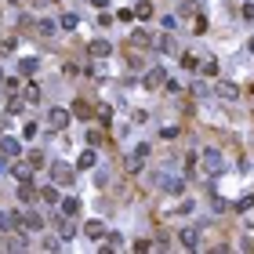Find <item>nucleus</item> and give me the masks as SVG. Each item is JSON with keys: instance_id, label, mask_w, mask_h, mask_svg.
Returning a JSON list of instances; mask_svg holds the SVG:
<instances>
[{"instance_id": "f257e3e1", "label": "nucleus", "mask_w": 254, "mask_h": 254, "mask_svg": "<svg viewBox=\"0 0 254 254\" xmlns=\"http://www.w3.org/2000/svg\"><path fill=\"white\" fill-rule=\"evenodd\" d=\"M51 182L55 185H73V182H77V167H73V164H55L51 167Z\"/></svg>"}, {"instance_id": "f03ea898", "label": "nucleus", "mask_w": 254, "mask_h": 254, "mask_svg": "<svg viewBox=\"0 0 254 254\" xmlns=\"http://www.w3.org/2000/svg\"><path fill=\"white\" fill-rule=\"evenodd\" d=\"M65 127H69V109L51 106L48 109V131H65Z\"/></svg>"}, {"instance_id": "7ed1b4c3", "label": "nucleus", "mask_w": 254, "mask_h": 254, "mask_svg": "<svg viewBox=\"0 0 254 254\" xmlns=\"http://www.w3.org/2000/svg\"><path fill=\"white\" fill-rule=\"evenodd\" d=\"M203 167H207V174H222V167H225L222 149H207L203 153Z\"/></svg>"}, {"instance_id": "20e7f679", "label": "nucleus", "mask_w": 254, "mask_h": 254, "mask_svg": "<svg viewBox=\"0 0 254 254\" xmlns=\"http://www.w3.org/2000/svg\"><path fill=\"white\" fill-rule=\"evenodd\" d=\"M160 189H164V193H171V196H178V193H185V178H178V174L160 178Z\"/></svg>"}, {"instance_id": "39448f33", "label": "nucleus", "mask_w": 254, "mask_h": 254, "mask_svg": "<svg viewBox=\"0 0 254 254\" xmlns=\"http://www.w3.org/2000/svg\"><path fill=\"white\" fill-rule=\"evenodd\" d=\"M87 51L102 62V58H109V55H113V44H109V40H91V44H87Z\"/></svg>"}, {"instance_id": "423d86ee", "label": "nucleus", "mask_w": 254, "mask_h": 254, "mask_svg": "<svg viewBox=\"0 0 254 254\" xmlns=\"http://www.w3.org/2000/svg\"><path fill=\"white\" fill-rule=\"evenodd\" d=\"M0 229H4V232L22 229V214H18V211H11V214H0Z\"/></svg>"}, {"instance_id": "0eeeda50", "label": "nucleus", "mask_w": 254, "mask_h": 254, "mask_svg": "<svg viewBox=\"0 0 254 254\" xmlns=\"http://www.w3.org/2000/svg\"><path fill=\"white\" fill-rule=\"evenodd\" d=\"M95 164H98V153H95V149H84V153L77 156V171H91Z\"/></svg>"}, {"instance_id": "6e6552de", "label": "nucleus", "mask_w": 254, "mask_h": 254, "mask_svg": "<svg viewBox=\"0 0 254 254\" xmlns=\"http://www.w3.org/2000/svg\"><path fill=\"white\" fill-rule=\"evenodd\" d=\"M218 98H225V102H240V87H236V84H229V80H222V84H218Z\"/></svg>"}, {"instance_id": "1a4fd4ad", "label": "nucleus", "mask_w": 254, "mask_h": 254, "mask_svg": "<svg viewBox=\"0 0 254 254\" xmlns=\"http://www.w3.org/2000/svg\"><path fill=\"white\" fill-rule=\"evenodd\" d=\"M164 80H167L164 65H156V69H149V73H145V80H142V84H145V87H160V84H164Z\"/></svg>"}, {"instance_id": "9d476101", "label": "nucleus", "mask_w": 254, "mask_h": 254, "mask_svg": "<svg viewBox=\"0 0 254 254\" xmlns=\"http://www.w3.org/2000/svg\"><path fill=\"white\" fill-rule=\"evenodd\" d=\"M0 153L4 156H18L22 153V142H18V138H0Z\"/></svg>"}, {"instance_id": "9b49d317", "label": "nucleus", "mask_w": 254, "mask_h": 254, "mask_svg": "<svg viewBox=\"0 0 254 254\" xmlns=\"http://www.w3.org/2000/svg\"><path fill=\"white\" fill-rule=\"evenodd\" d=\"M84 232H87L91 240H102V236H106V222H98V218H91L87 225H84Z\"/></svg>"}, {"instance_id": "f8f14e48", "label": "nucleus", "mask_w": 254, "mask_h": 254, "mask_svg": "<svg viewBox=\"0 0 254 254\" xmlns=\"http://www.w3.org/2000/svg\"><path fill=\"white\" fill-rule=\"evenodd\" d=\"M58 203H62V214H65V218H73V214L80 211V196H65V200H58Z\"/></svg>"}, {"instance_id": "ddd939ff", "label": "nucleus", "mask_w": 254, "mask_h": 254, "mask_svg": "<svg viewBox=\"0 0 254 254\" xmlns=\"http://www.w3.org/2000/svg\"><path fill=\"white\" fill-rule=\"evenodd\" d=\"M135 18L138 22H149V18H153V4H149V0H138L135 4Z\"/></svg>"}, {"instance_id": "4468645a", "label": "nucleus", "mask_w": 254, "mask_h": 254, "mask_svg": "<svg viewBox=\"0 0 254 254\" xmlns=\"http://www.w3.org/2000/svg\"><path fill=\"white\" fill-rule=\"evenodd\" d=\"M69 116H77V120H87V116H91V106H87V102H73Z\"/></svg>"}, {"instance_id": "2eb2a0df", "label": "nucleus", "mask_w": 254, "mask_h": 254, "mask_svg": "<svg viewBox=\"0 0 254 254\" xmlns=\"http://www.w3.org/2000/svg\"><path fill=\"white\" fill-rule=\"evenodd\" d=\"M22 229H44V218L40 214H22Z\"/></svg>"}, {"instance_id": "dca6fc26", "label": "nucleus", "mask_w": 254, "mask_h": 254, "mask_svg": "<svg viewBox=\"0 0 254 254\" xmlns=\"http://www.w3.org/2000/svg\"><path fill=\"white\" fill-rule=\"evenodd\" d=\"M55 29H58V26H55L51 18H40V22H36V33H40V36H51Z\"/></svg>"}, {"instance_id": "f3484780", "label": "nucleus", "mask_w": 254, "mask_h": 254, "mask_svg": "<svg viewBox=\"0 0 254 254\" xmlns=\"http://www.w3.org/2000/svg\"><path fill=\"white\" fill-rule=\"evenodd\" d=\"M11 174L18 178V182H29V178H33V174H29V164H15V167H11Z\"/></svg>"}, {"instance_id": "a211bd4d", "label": "nucleus", "mask_w": 254, "mask_h": 254, "mask_svg": "<svg viewBox=\"0 0 254 254\" xmlns=\"http://www.w3.org/2000/svg\"><path fill=\"white\" fill-rule=\"evenodd\" d=\"M182 243H185V247H200V232H196V229H185V232H182Z\"/></svg>"}, {"instance_id": "6ab92c4d", "label": "nucleus", "mask_w": 254, "mask_h": 254, "mask_svg": "<svg viewBox=\"0 0 254 254\" xmlns=\"http://www.w3.org/2000/svg\"><path fill=\"white\" fill-rule=\"evenodd\" d=\"M18 69H22L26 77H33V73L40 69V62H36V58H22V62H18Z\"/></svg>"}, {"instance_id": "aec40b11", "label": "nucleus", "mask_w": 254, "mask_h": 254, "mask_svg": "<svg viewBox=\"0 0 254 254\" xmlns=\"http://www.w3.org/2000/svg\"><path fill=\"white\" fill-rule=\"evenodd\" d=\"M40 196H44V203H58V189H55V182H51V185H44Z\"/></svg>"}, {"instance_id": "412c9836", "label": "nucleus", "mask_w": 254, "mask_h": 254, "mask_svg": "<svg viewBox=\"0 0 254 254\" xmlns=\"http://www.w3.org/2000/svg\"><path fill=\"white\" fill-rule=\"evenodd\" d=\"M26 87V102H40V84H22Z\"/></svg>"}, {"instance_id": "4be33fe9", "label": "nucleus", "mask_w": 254, "mask_h": 254, "mask_svg": "<svg viewBox=\"0 0 254 254\" xmlns=\"http://www.w3.org/2000/svg\"><path fill=\"white\" fill-rule=\"evenodd\" d=\"M58 26H62V29H77V26H80V18H77V15H73V11H65Z\"/></svg>"}, {"instance_id": "5701e85b", "label": "nucleus", "mask_w": 254, "mask_h": 254, "mask_svg": "<svg viewBox=\"0 0 254 254\" xmlns=\"http://www.w3.org/2000/svg\"><path fill=\"white\" fill-rule=\"evenodd\" d=\"M18 113H22V98L11 95V98H7V116H18Z\"/></svg>"}, {"instance_id": "b1692460", "label": "nucleus", "mask_w": 254, "mask_h": 254, "mask_svg": "<svg viewBox=\"0 0 254 254\" xmlns=\"http://www.w3.org/2000/svg\"><path fill=\"white\" fill-rule=\"evenodd\" d=\"M18 87H22L18 77H4V91H7V95H18Z\"/></svg>"}, {"instance_id": "393cba45", "label": "nucleus", "mask_w": 254, "mask_h": 254, "mask_svg": "<svg viewBox=\"0 0 254 254\" xmlns=\"http://www.w3.org/2000/svg\"><path fill=\"white\" fill-rule=\"evenodd\" d=\"M26 164H29V167H44V153H40V149H33V153L26 156Z\"/></svg>"}, {"instance_id": "a878e982", "label": "nucleus", "mask_w": 254, "mask_h": 254, "mask_svg": "<svg viewBox=\"0 0 254 254\" xmlns=\"http://www.w3.org/2000/svg\"><path fill=\"white\" fill-rule=\"evenodd\" d=\"M156 48L164 51V55H171V51H174V40H171V36H160V40H156Z\"/></svg>"}, {"instance_id": "bb28decb", "label": "nucleus", "mask_w": 254, "mask_h": 254, "mask_svg": "<svg viewBox=\"0 0 254 254\" xmlns=\"http://www.w3.org/2000/svg\"><path fill=\"white\" fill-rule=\"evenodd\" d=\"M131 40H135V44H138V48H145V44H149V40H153V36H149L145 29H135V36H131Z\"/></svg>"}, {"instance_id": "cd10ccee", "label": "nucleus", "mask_w": 254, "mask_h": 254, "mask_svg": "<svg viewBox=\"0 0 254 254\" xmlns=\"http://www.w3.org/2000/svg\"><path fill=\"white\" fill-rule=\"evenodd\" d=\"M182 65H185V69H200V58H196V55H182Z\"/></svg>"}, {"instance_id": "c85d7f7f", "label": "nucleus", "mask_w": 254, "mask_h": 254, "mask_svg": "<svg viewBox=\"0 0 254 254\" xmlns=\"http://www.w3.org/2000/svg\"><path fill=\"white\" fill-rule=\"evenodd\" d=\"M36 135H40V124H26V127H22V138H26V142L36 138Z\"/></svg>"}, {"instance_id": "c756f323", "label": "nucleus", "mask_w": 254, "mask_h": 254, "mask_svg": "<svg viewBox=\"0 0 254 254\" xmlns=\"http://www.w3.org/2000/svg\"><path fill=\"white\" fill-rule=\"evenodd\" d=\"M120 247H124V240H120L116 232H109V240H106V251H120Z\"/></svg>"}, {"instance_id": "7c9ffc66", "label": "nucleus", "mask_w": 254, "mask_h": 254, "mask_svg": "<svg viewBox=\"0 0 254 254\" xmlns=\"http://www.w3.org/2000/svg\"><path fill=\"white\" fill-rule=\"evenodd\" d=\"M200 69H203V77H218V62H200Z\"/></svg>"}, {"instance_id": "2f4dec72", "label": "nucleus", "mask_w": 254, "mask_h": 254, "mask_svg": "<svg viewBox=\"0 0 254 254\" xmlns=\"http://www.w3.org/2000/svg\"><path fill=\"white\" fill-rule=\"evenodd\" d=\"M251 203H254V196H240L232 207H236V211H251Z\"/></svg>"}, {"instance_id": "473e14b6", "label": "nucleus", "mask_w": 254, "mask_h": 254, "mask_svg": "<svg viewBox=\"0 0 254 254\" xmlns=\"http://www.w3.org/2000/svg\"><path fill=\"white\" fill-rule=\"evenodd\" d=\"M91 4H95V7H106V4H109V0H91Z\"/></svg>"}, {"instance_id": "72a5a7b5", "label": "nucleus", "mask_w": 254, "mask_h": 254, "mask_svg": "<svg viewBox=\"0 0 254 254\" xmlns=\"http://www.w3.org/2000/svg\"><path fill=\"white\" fill-rule=\"evenodd\" d=\"M0 87H4V69H0Z\"/></svg>"}, {"instance_id": "f704fd0d", "label": "nucleus", "mask_w": 254, "mask_h": 254, "mask_svg": "<svg viewBox=\"0 0 254 254\" xmlns=\"http://www.w3.org/2000/svg\"><path fill=\"white\" fill-rule=\"evenodd\" d=\"M247 48H251V51H254V36H251V44H247Z\"/></svg>"}, {"instance_id": "c9c22d12", "label": "nucleus", "mask_w": 254, "mask_h": 254, "mask_svg": "<svg viewBox=\"0 0 254 254\" xmlns=\"http://www.w3.org/2000/svg\"><path fill=\"white\" fill-rule=\"evenodd\" d=\"M40 4H51V0H40Z\"/></svg>"}, {"instance_id": "e433bc0d", "label": "nucleus", "mask_w": 254, "mask_h": 254, "mask_svg": "<svg viewBox=\"0 0 254 254\" xmlns=\"http://www.w3.org/2000/svg\"><path fill=\"white\" fill-rule=\"evenodd\" d=\"M0 174H4V164H0Z\"/></svg>"}, {"instance_id": "4c0bfd02", "label": "nucleus", "mask_w": 254, "mask_h": 254, "mask_svg": "<svg viewBox=\"0 0 254 254\" xmlns=\"http://www.w3.org/2000/svg\"><path fill=\"white\" fill-rule=\"evenodd\" d=\"M11 4H18V0H11Z\"/></svg>"}]
</instances>
